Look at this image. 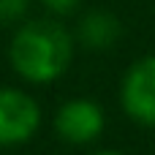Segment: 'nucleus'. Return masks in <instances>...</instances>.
Listing matches in <instances>:
<instances>
[{
    "label": "nucleus",
    "instance_id": "f257e3e1",
    "mask_svg": "<svg viewBox=\"0 0 155 155\" xmlns=\"http://www.w3.org/2000/svg\"><path fill=\"white\" fill-rule=\"evenodd\" d=\"M8 60L30 84L57 82L74 60V35L57 19H30L11 35Z\"/></svg>",
    "mask_w": 155,
    "mask_h": 155
},
{
    "label": "nucleus",
    "instance_id": "f03ea898",
    "mask_svg": "<svg viewBox=\"0 0 155 155\" xmlns=\"http://www.w3.org/2000/svg\"><path fill=\"white\" fill-rule=\"evenodd\" d=\"M41 128V106L19 87H0V147H19Z\"/></svg>",
    "mask_w": 155,
    "mask_h": 155
},
{
    "label": "nucleus",
    "instance_id": "7ed1b4c3",
    "mask_svg": "<svg viewBox=\"0 0 155 155\" xmlns=\"http://www.w3.org/2000/svg\"><path fill=\"white\" fill-rule=\"evenodd\" d=\"M120 106L134 123L155 128V54L136 60L125 71L120 82Z\"/></svg>",
    "mask_w": 155,
    "mask_h": 155
},
{
    "label": "nucleus",
    "instance_id": "20e7f679",
    "mask_svg": "<svg viewBox=\"0 0 155 155\" xmlns=\"http://www.w3.org/2000/svg\"><path fill=\"white\" fill-rule=\"evenodd\" d=\"M106 128V114L104 109L90 101V98H74L65 101L57 114H54V131L63 142L68 144H93Z\"/></svg>",
    "mask_w": 155,
    "mask_h": 155
},
{
    "label": "nucleus",
    "instance_id": "39448f33",
    "mask_svg": "<svg viewBox=\"0 0 155 155\" xmlns=\"http://www.w3.org/2000/svg\"><path fill=\"white\" fill-rule=\"evenodd\" d=\"M120 35H123V27H120L117 16L109 11H87L76 25L79 44L87 49H95V52L114 46Z\"/></svg>",
    "mask_w": 155,
    "mask_h": 155
},
{
    "label": "nucleus",
    "instance_id": "423d86ee",
    "mask_svg": "<svg viewBox=\"0 0 155 155\" xmlns=\"http://www.w3.org/2000/svg\"><path fill=\"white\" fill-rule=\"evenodd\" d=\"M30 8V0H0V25L22 22Z\"/></svg>",
    "mask_w": 155,
    "mask_h": 155
},
{
    "label": "nucleus",
    "instance_id": "0eeeda50",
    "mask_svg": "<svg viewBox=\"0 0 155 155\" xmlns=\"http://www.w3.org/2000/svg\"><path fill=\"white\" fill-rule=\"evenodd\" d=\"M49 14H54V16H65V14H74L76 8H79V3L82 0H38Z\"/></svg>",
    "mask_w": 155,
    "mask_h": 155
},
{
    "label": "nucleus",
    "instance_id": "6e6552de",
    "mask_svg": "<svg viewBox=\"0 0 155 155\" xmlns=\"http://www.w3.org/2000/svg\"><path fill=\"white\" fill-rule=\"evenodd\" d=\"M95 155H125V153H120V150H101V153H95Z\"/></svg>",
    "mask_w": 155,
    "mask_h": 155
}]
</instances>
